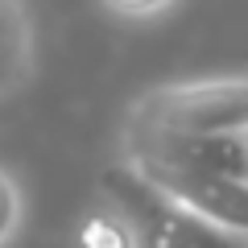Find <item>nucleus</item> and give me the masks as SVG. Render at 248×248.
<instances>
[{
  "label": "nucleus",
  "mask_w": 248,
  "mask_h": 248,
  "mask_svg": "<svg viewBox=\"0 0 248 248\" xmlns=\"http://www.w3.org/2000/svg\"><path fill=\"white\" fill-rule=\"evenodd\" d=\"M248 124V75H211L149 87L128 104L120 133H240Z\"/></svg>",
  "instance_id": "obj_1"
},
{
  "label": "nucleus",
  "mask_w": 248,
  "mask_h": 248,
  "mask_svg": "<svg viewBox=\"0 0 248 248\" xmlns=\"http://www.w3.org/2000/svg\"><path fill=\"white\" fill-rule=\"evenodd\" d=\"M108 199L128 211L137 228V248H248V232H232L203 215L178 207L174 199L157 195L137 174L116 166L104 182Z\"/></svg>",
  "instance_id": "obj_2"
},
{
  "label": "nucleus",
  "mask_w": 248,
  "mask_h": 248,
  "mask_svg": "<svg viewBox=\"0 0 248 248\" xmlns=\"http://www.w3.org/2000/svg\"><path fill=\"white\" fill-rule=\"evenodd\" d=\"M128 174H137L157 195L174 199L178 207L203 215L211 223H223L232 232H248V178L211 174V170H182L157 157H120Z\"/></svg>",
  "instance_id": "obj_3"
},
{
  "label": "nucleus",
  "mask_w": 248,
  "mask_h": 248,
  "mask_svg": "<svg viewBox=\"0 0 248 248\" xmlns=\"http://www.w3.org/2000/svg\"><path fill=\"white\" fill-rule=\"evenodd\" d=\"M37 71V29L29 0H0V104L29 87Z\"/></svg>",
  "instance_id": "obj_4"
},
{
  "label": "nucleus",
  "mask_w": 248,
  "mask_h": 248,
  "mask_svg": "<svg viewBox=\"0 0 248 248\" xmlns=\"http://www.w3.org/2000/svg\"><path fill=\"white\" fill-rule=\"evenodd\" d=\"M79 248H137V228L128 211L116 207L112 199L91 207L87 219L79 223Z\"/></svg>",
  "instance_id": "obj_5"
},
{
  "label": "nucleus",
  "mask_w": 248,
  "mask_h": 248,
  "mask_svg": "<svg viewBox=\"0 0 248 248\" xmlns=\"http://www.w3.org/2000/svg\"><path fill=\"white\" fill-rule=\"evenodd\" d=\"M25 186L17 182V174H13L4 161H0V248H9L13 240L21 236V228H25Z\"/></svg>",
  "instance_id": "obj_6"
},
{
  "label": "nucleus",
  "mask_w": 248,
  "mask_h": 248,
  "mask_svg": "<svg viewBox=\"0 0 248 248\" xmlns=\"http://www.w3.org/2000/svg\"><path fill=\"white\" fill-rule=\"evenodd\" d=\"M178 0H104V9L120 21H157L174 9Z\"/></svg>",
  "instance_id": "obj_7"
},
{
  "label": "nucleus",
  "mask_w": 248,
  "mask_h": 248,
  "mask_svg": "<svg viewBox=\"0 0 248 248\" xmlns=\"http://www.w3.org/2000/svg\"><path fill=\"white\" fill-rule=\"evenodd\" d=\"M240 137H244V149H248V124H244V128H240Z\"/></svg>",
  "instance_id": "obj_8"
}]
</instances>
